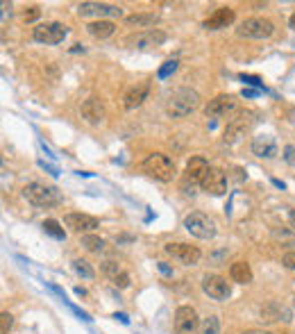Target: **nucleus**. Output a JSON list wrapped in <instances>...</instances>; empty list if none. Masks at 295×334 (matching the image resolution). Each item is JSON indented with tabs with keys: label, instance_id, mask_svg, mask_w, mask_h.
I'll return each mask as SVG.
<instances>
[{
	"label": "nucleus",
	"instance_id": "f257e3e1",
	"mask_svg": "<svg viewBox=\"0 0 295 334\" xmlns=\"http://www.w3.org/2000/svg\"><path fill=\"white\" fill-rule=\"evenodd\" d=\"M198 107H200V93L195 89L182 87L177 91H173V96L168 98L166 114L170 119H184V116H188V114L195 112Z\"/></svg>",
	"mask_w": 295,
	"mask_h": 334
},
{
	"label": "nucleus",
	"instance_id": "f03ea898",
	"mask_svg": "<svg viewBox=\"0 0 295 334\" xmlns=\"http://www.w3.org/2000/svg\"><path fill=\"white\" fill-rule=\"evenodd\" d=\"M23 198H25L30 205L43 207V209L61 205V200H64V195L59 193V189L48 186V184H43V182H30V184H25L23 186Z\"/></svg>",
	"mask_w": 295,
	"mask_h": 334
},
{
	"label": "nucleus",
	"instance_id": "7ed1b4c3",
	"mask_svg": "<svg viewBox=\"0 0 295 334\" xmlns=\"http://www.w3.org/2000/svg\"><path fill=\"white\" fill-rule=\"evenodd\" d=\"M141 166L150 177H154V180H159V182H170L175 177V173H177L175 162L163 153H150L146 160H143Z\"/></svg>",
	"mask_w": 295,
	"mask_h": 334
},
{
	"label": "nucleus",
	"instance_id": "20e7f679",
	"mask_svg": "<svg viewBox=\"0 0 295 334\" xmlns=\"http://www.w3.org/2000/svg\"><path fill=\"white\" fill-rule=\"evenodd\" d=\"M184 227H186V232L191 234V237L202 239V241L214 239L216 232H218V227H216V221L211 218V216L202 214V211H191V214L184 218Z\"/></svg>",
	"mask_w": 295,
	"mask_h": 334
},
{
	"label": "nucleus",
	"instance_id": "39448f33",
	"mask_svg": "<svg viewBox=\"0 0 295 334\" xmlns=\"http://www.w3.org/2000/svg\"><path fill=\"white\" fill-rule=\"evenodd\" d=\"M239 36H245V39H268L273 32H275V23L264 18V16H252V18H245L239 27H236Z\"/></svg>",
	"mask_w": 295,
	"mask_h": 334
},
{
	"label": "nucleus",
	"instance_id": "423d86ee",
	"mask_svg": "<svg viewBox=\"0 0 295 334\" xmlns=\"http://www.w3.org/2000/svg\"><path fill=\"white\" fill-rule=\"evenodd\" d=\"M32 36H34V41H39V43L57 46V43H61L68 36V27L64 25V23H57V21L39 23V25L32 30Z\"/></svg>",
	"mask_w": 295,
	"mask_h": 334
},
{
	"label": "nucleus",
	"instance_id": "0eeeda50",
	"mask_svg": "<svg viewBox=\"0 0 295 334\" xmlns=\"http://www.w3.org/2000/svg\"><path fill=\"white\" fill-rule=\"evenodd\" d=\"M200 319L191 305H182L175 312V334H198Z\"/></svg>",
	"mask_w": 295,
	"mask_h": 334
},
{
	"label": "nucleus",
	"instance_id": "6e6552de",
	"mask_svg": "<svg viewBox=\"0 0 295 334\" xmlns=\"http://www.w3.org/2000/svg\"><path fill=\"white\" fill-rule=\"evenodd\" d=\"M80 16H96L98 21H107L114 16H123V7L109 5V2H80L77 5Z\"/></svg>",
	"mask_w": 295,
	"mask_h": 334
},
{
	"label": "nucleus",
	"instance_id": "1a4fd4ad",
	"mask_svg": "<svg viewBox=\"0 0 295 334\" xmlns=\"http://www.w3.org/2000/svg\"><path fill=\"white\" fill-rule=\"evenodd\" d=\"M168 36L161 30H141L134 34L125 36V46L130 48H152V46H161Z\"/></svg>",
	"mask_w": 295,
	"mask_h": 334
},
{
	"label": "nucleus",
	"instance_id": "9d476101",
	"mask_svg": "<svg viewBox=\"0 0 295 334\" xmlns=\"http://www.w3.org/2000/svg\"><path fill=\"white\" fill-rule=\"evenodd\" d=\"M202 291H204V296H209L211 300L223 303V300L229 298L232 287H229V282L225 278H220V275H204L202 278Z\"/></svg>",
	"mask_w": 295,
	"mask_h": 334
},
{
	"label": "nucleus",
	"instance_id": "9b49d317",
	"mask_svg": "<svg viewBox=\"0 0 295 334\" xmlns=\"http://www.w3.org/2000/svg\"><path fill=\"white\" fill-rule=\"evenodd\" d=\"M163 250H166V255H170L173 259H179V262L186 264V266H193V264H198L200 257H202L200 248L191 246V243H166V246H163Z\"/></svg>",
	"mask_w": 295,
	"mask_h": 334
},
{
	"label": "nucleus",
	"instance_id": "f8f14e48",
	"mask_svg": "<svg viewBox=\"0 0 295 334\" xmlns=\"http://www.w3.org/2000/svg\"><path fill=\"white\" fill-rule=\"evenodd\" d=\"M236 109V98L229 93H218L216 98H211L204 107V116L207 119H218V116H227L229 112Z\"/></svg>",
	"mask_w": 295,
	"mask_h": 334
},
{
	"label": "nucleus",
	"instance_id": "ddd939ff",
	"mask_svg": "<svg viewBox=\"0 0 295 334\" xmlns=\"http://www.w3.org/2000/svg\"><path fill=\"white\" fill-rule=\"evenodd\" d=\"M64 223H66L68 230L77 232H93L96 227H100V221H98L96 216H89V214H82V211H71V214L64 216Z\"/></svg>",
	"mask_w": 295,
	"mask_h": 334
},
{
	"label": "nucleus",
	"instance_id": "4468645a",
	"mask_svg": "<svg viewBox=\"0 0 295 334\" xmlns=\"http://www.w3.org/2000/svg\"><path fill=\"white\" fill-rule=\"evenodd\" d=\"M200 186H202V191H207L211 195H223V193H227V175L220 168L211 166L207 170V175H204V180L200 182Z\"/></svg>",
	"mask_w": 295,
	"mask_h": 334
},
{
	"label": "nucleus",
	"instance_id": "2eb2a0df",
	"mask_svg": "<svg viewBox=\"0 0 295 334\" xmlns=\"http://www.w3.org/2000/svg\"><path fill=\"white\" fill-rule=\"evenodd\" d=\"M148 96H150V82L132 84L128 91L123 93V107H125V109H137V107H141V105L148 100Z\"/></svg>",
	"mask_w": 295,
	"mask_h": 334
},
{
	"label": "nucleus",
	"instance_id": "dca6fc26",
	"mask_svg": "<svg viewBox=\"0 0 295 334\" xmlns=\"http://www.w3.org/2000/svg\"><path fill=\"white\" fill-rule=\"evenodd\" d=\"M234 16L236 14H234L232 7H218L209 18H204L202 27L204 30H223V27H227V25L234 23Z\"/></svg>",
	"mask_w": 295,
	"mask_h": 334
},
{
	"label": "nucleus",
	"instance_id": "f3484780",
	"mask_svg": "<svg viewBox=\"0 0 295 334\" xmlns=\"http://www.w3.org/2000/svg\"><path fill=\"white\" fill-rule=\"evenodd\" d=\"M80 112H82V119L87 121V123H91V125H100L102 119H105V107H102V103L96 96L87 98V100L82 103Z\"/></svg>",
	"mask_w": 295,
	"mask_h": 334
},
{
	"label": "nucleus",
	"instance_id": "a211bd4d",
	"mask_svg": "<svg viewBox=\"0 0 295 334\" xmlns=\"http://www.w3.org/2000/svg\"><path fill=\"white\" fill-rule=\"evenodd\" d=\"M209 168H211V166H209V162L204 160V157H191L186 164V170H184V177H186V182H191V184H200Z\"/></svg>",
	"mask_w": 295,
	"mask_h": 334
},
{
	"label": "nucleus",
	"instance_id": "6ab92c4d",
	"mask_svg": "<svg viewBox=\"0 0 295 334\" xmlns=\"http://www.w3.org/2000/svg\"><path fill=\"white\" fill-rule=\"evenodd\" d=\"M250 150H252V155H257V157L273 160V157L277 155V144H275V139H273V137H268V134H259V137H255V139H252Z\"/></svg>",
	"mask_w": 295,
	"mask_h": 334
},
{
	"label": "nucleus",
	"instance_id": "aec40b11",
	"mask_svg": "<svg viewBox=\"0 0 295 334\" xmlns=\"http://www.w3.org/2000/svg\"><path fill=\"white\" fill-rule=\"evenodd\" d=\"M261 319L268 321V323H275V321H284V323H289L291 312L280 303H268L264 309H261Z\"/></svg>",
	"mask_w": 295,
	"mask_h": 334
},
{
	"label": "nucleus",
	"instance_id": "412c9836",
	"mask_svg": "<svg viewBox=\"0 0 295 334\" xmlns=\"http://www.w3.org/2000/svg\"><path fill=\"white\" fill-rule=\"evenodd\" d=\"M87 32L93 39H109L116 32V23L114 21H91L87 25Z\"/></svg>",
	"mask_w": 295,
	"mask_h": 334
},
{
	"label": "nucleus",
	"instance_id": "4be33fe9",
	"mask_svg": "<svg viewBox=\"0 0 295 334\" xmlns=\"http://www.w3.org/2000/svg\"><path fill=\"white\" fill-rule=\"evenodd\" d=\"M157 21H159L157 11H143V14L125 16V25H130V27H152Z\"/></svg>",
	"mask_w": 295,
	"mask_h": 334
},
{
	"label": "nucleus",
	"instance_id": "5701e85b",
	"mask_svg": "<svg viewBox=\"0 0 295 334\" xmlns=\"http://www.w3.org/2000/svg\"><path fill=\"white\" fill-rule=\"evenodd\" d=\"M229 278H232V282L248 284L252 282V268H250L248 262H234L229 266Z\"/></svg>",
	"mask_w": 295,
	"mask_h": 334
},
{
	"label": "nucleus",
	"instance_id": "b1692460",
	"mask_svg": "<svg viewBox=\"0 0 295 334\" xmlns=\"http://www.w3.org/2000/svg\"><path fill=\"white\" fill-rule=\"evenodd\" d=\"M82 246L87 248L89 252H93V255L107 252V241L100 239V237H96V234H84V237H82Z\"/></svg>",
	"mask_w": 295,
	"mask_h": 334
},
{
	"label": "nucleus",
	"instance_id": "393cba45",
	"mask_svg": "<svg viewBox=\"0 0 295 334\" xmlns=\"http://www.w3.org/2000/svg\"><path fill=\"white\" fill-rule=\"evenodd\" d=\"M41 227H43V232H46V234H50V237L57 239V241H64V239H66V232H64V227H61L59 221H55V218H46Z\"/></svg>",
	"mask_w": 295,
	"mask_h": 334
},
{
	"label": "nucleus",
	"instance_id": "a878e982",
	"mask_svg": "<svg viewBox=\"0 0 295 334\" xmlns=\"http://www.w3.org/2000/svg\"><path fill=\"white\" fill-rule=\"evenodd\" d=\"M73 271L80 275V278H84V280H93L96 278V271L91 268V264L87 262V259H73Z\"/></svg>",
	"mask_w": 295,
	"mask_h": 334
},
{
	"label": "nucleus",
	"instance_id": "bb28decb",
	"mask_svg": "<svg viewBox=\"0 0 295 334\" xmlns=\"http://www.w3.org/2000/svg\"><path fill=\"white\" fill-rule=\"evenodd\" d=\"M273 239L282 246H295V232L286 230V227H275L273 230Z\"/></svg>",
	"mask_w": 295,
	"mask_h": 334
},
{
	"label": "nucleus",
	"instance_id": "cd10ccee",
	"mask_svg": "<svg viewBox=\"0 0 295 334\" xmlns=\"http://www.w3.org/2000/svg\"><path fill=\"white\" fill-rule=\"evenodd\" d=\"M198 334H220V319L218 316H207L200 325Z\"/></svg>",
	"mask_w": 295,
	"mask_h": 334
},
{
	"label": "nucleus",
	"instance_id": "c85d7f7f",
	"mask_svg": "<svg viewBox=\"0 0 295 334\" xmlns=\"http://www.w3.org/2000/svg\"><path fill=\"white\" fill-rule=\"evenodd\" d=\"M100 268H102V273H105V275H107V278H118V275H121L123 273V268L118 266V262H114V259H105V262L100 264Z\"/></svg>",
	"mask_w": 295,
	"mask_h": 334
},
{
	"label": "nucleus",
	"instance_id": "c756f323",
	"mask_svg": "<svg viewBox=\"0 0 295 334\" xmlns=\"http://www.w3.org/2000/svg\"><path fill=\"white\" fill-rule=\"evenodd\" d=\"M177 66H179L177 59H168V62H163V66L157 71V77L159 80H166V77H170L175 71H177Z\"/></svg>",
	"mask_w": 295,
	"mask_h": 334
},
{
	"label": "nucleus",
	"instance_id": "7c9ffc66",
	"mask_svg": "<svg viewBox=\"0 0 295 334\" xmlns=\"http://www.w3.org/2000/svg\"><path fill=\"white\" fill-rule=\"evenodd\" d=\"M11 325H14V316H11L9 312L0 314V334H9Z\"/></svg>",
	"mask_w": 295,
	"mask_h": 334
},
{
	"label": "nucleus",
	"instance_id": "2f4dec72",
	"mask_svg": "<svg viewBox=\"0 0 295 334\" xmlns=\"http://www.w3.org/2000/svg\"><path fill=\"white\" fill-rule=\"evenodd\" d=\"M39 16H41V9H39V7H36V5H30V7H25V9H23L20 18H23L25 23H32V21H36Z\"/></svg>",
	"mask_w": 295,
	"mask_h": 334
},
{
	"label": "nucleus",
	"instance_id": "473e14b6",
	"mask_svg": "<svg viewBox=\"0 0 295 334\" xmlns=\"http://www.w3.org/2000/svg\"><path fill=\"white\" fill-rule=\"evenodd\" d=\"M112 282H114V287H118V289H128V287H130V275H128L125 271H123L121 275H118V278H114V280H112Z\"/></svg>",
	"mask_w": 295,
	"mask_h": 334
},
{
	"label": "nucleus",
	"instance_id": "72a5a7b5",
	"mask_svg": "<svg viewBox=\"0 0 295 334\" xmlns=\"http://www.w3.org/2000/svg\"><path fill=\"white\" fill-rule=\"evenodd\" d=\"M282 264H284V268H291V271H295V250L284 252V257H282Z\"/></svg>",
	"mask_w": 295,
	"mask_h": 334
},
{
	"label": "nucleus",
	"instance_id": "f704fd0d",
	"mask_svg": "<svg viewBox=\"0 0 295 334\" xmlns=\"http://www.w3.org/2000/svg\"><path fill=\"white\" fill-rule=\"evenodd\" d=\"M64 305H66V307H68V309H71V312H73V314H75L77 319H82V321H91V316H89V314H87V312H82V309H77V307H75V305H73V303H71V300H66V303H64Z\"/></svg>",
	"mask_w": 295,
	"mask_h": 334
},
{
	"label": "nucleus",
	"instance_id": "c9c22d12",
	"mask_svg": "<svg viewBox=\"0 0 295 334\" xmlns=\"http://www.w3.org/2000/svg\"><path fill=\"white\" fill-rule=\"evenodd\" d=\"M284 162L291 166H295V146H286L284 148Z\"/></svg>",
	"mask_w": 295,
	"mask_h": 334
},
{
	"label": "nucleus",
	"instance_id": "e433bc0d",
	"mask_svg": "<svg viewBox=\"0 0 295 334\" xmlns=\"http://www.w3.org/2000/svg\"><path fill=\"white\" fill-rule=\"evenodd\" d=\"M241 80H243V82H248V84H252V87H257V89H264L261 80H259V77H255V75H241Z\"/></svg>",
	"mask_w": 295,
	"mask_h": 334
},
{
	"label": "nucleus",
	"instance_id": "4c0bfd02",
	"mask_svg": "<svg viewBox=\"0 0 295 334\" xmlns=\"http://www.w3.org/2000/svg\"><path fill=\"white\" fill-rule=\"evenodd\" d=\"M39 166H41V168H46V170H48V173H50V175H59V170H57V168H55V166L46 164V162H43V160H41V162H39Z\"/></svg>",
	"mask_w": 295,
	"mask_h": 334
},
{
	"label": "nucleus",
	"instance_id": "58836bf2",
	"mask_svg": "<svg viewBox=\"0 0 295 334\" xmlns=\"http://www.w3.org/2000/svg\"><path fill=\"white\" fill-rule=\"evenodd\" d=\"M114 319H116V321H121V323H125V325H128L130 323V319H128V314H114Z\"/></svg>",
	"mask_w": 295,
	"mask_h": 334
},
{
	"label": "nucleus",
	"instance_id": "ea45409f",
	"mask_svg": "<svg viewBox=\"0 0 295 334\" xmlns=\"http://www.w3.org/2000/svg\"><path fill=\"white\" fill-rule=\"evenodd\" d=\"M289 223H291V227L295 230V209H289Z\"/></svg>",
	"mask_w": 295,
	"mask_h": 334
},
{
	"label": "nucleus",
	"instance_id": "a19ab883",
	"mask_svg": "<svg viewBox=\"0 0 295 334\" xmlns=\"http://www.w3.org/2000/svg\"><path fill=\"white\" fill-rule=\"evenodd\" d=\"M243 96L245 98H252V96H257V91H252V89H243Z\"/></svg>",
	"mask_w": 295,
	"mask_h": 334
},
{
	"label": "nucleus",
	"instance_id": "79ce46f5",
	"mask_svg": "<svg viewBox=\"0 0 295 334\" xmlns=\"http://www.w3.org/2000/svg\"><path fill=\"white\" fill-rule=\"evenodd\" d=\"M75 293H77V296H82V298H84V296H87V289H82V287H75Z\"/></svg>",
	"mask_w": 295,
	"mask_h": 334
},
{
	"label": "nucleus",
	"instance_id": "37998d69",
	"mask_svg": "<svg viewBox=\"0 0 295 334\" xmlns=\"http://www.w3.org/2000/svg\"><path fill=\"white\" fill-rule=\"evenodd\" d=\"M159 268H161V273H170V268H168L163 262H159Z\"/></svg>",
	"mask_w": 295,
	"mask_h": 334
},
{
	"label": "nucleus",
	"instance_id": "c03bdc74",
	"mask_svg": "<svg viewBox=\"0 0 295 334\" xmlns=\"http://www.w3.org/2000/svg\"><path fill=\"white\" fill-rule=\"evenodd\" d=\"M245 334H270V332H264V330H250V332H245Z\"/></svg>",
	"mask_w": 295,
	"mask_h": 334
},
{
	"label": "nucleus",
	"instance_id": "a18cd8bd",
	"mask_svg": "<svg viewBox=\"0 0 295 334\" xmlns=\"http://www.w3.org/2000/svg\"><path fill=\"white\" fill-rule=\"evenodd\" d=\"M289 25L295 30V11H293V14H291V18H289Z\"/></svg>",
	"mask_w": 295,
	"mask_h": 334
},
{
	"label": "nucleus",
	"instance_id": "49530a36",
	"mask_svg": "<svg viewBox=\"0 0 295 334\" xmlns=\"http://www.w3.org/2000/svg\"><path fill=\"white\" fill-rule=\"evenodd\" d=\"M80 50H82V52H84V48H82V46H80V43H75V48H71V52H80Z\"/></svg>",
	"mask_w": 295,
	"mask_h": 334
},
{
	"label": "nucleus",
	"instance_id": "de8ad7c7",
	"mask_svg": "<svg viewBox=\"0 0 295 334\" xmlns=\"http://www.w3.org/2000/svg\"><path fill=\"white\" fill-rule=\"evenodd\" d=\"M273 184L280 186V189H286V184H284V182H280V180H273Z\"/></svg>",
	"mask_w": 295,
	"mask_h": 334
},
{
	"label": "nucleus",
	"instance_id": "09e8293b",
	"mask_svg": "<svg viewBox=\"0 0 295 334\" xmlns=\"http://www.w3.org/2000/svg\"><path fill=\"white\" fill-rule=\"evenodd\" d=\"M293 307H295V298H293Z\"/></svg>",
	"mask_w": 295,
	"mask_h": 334
}]
</instances>
